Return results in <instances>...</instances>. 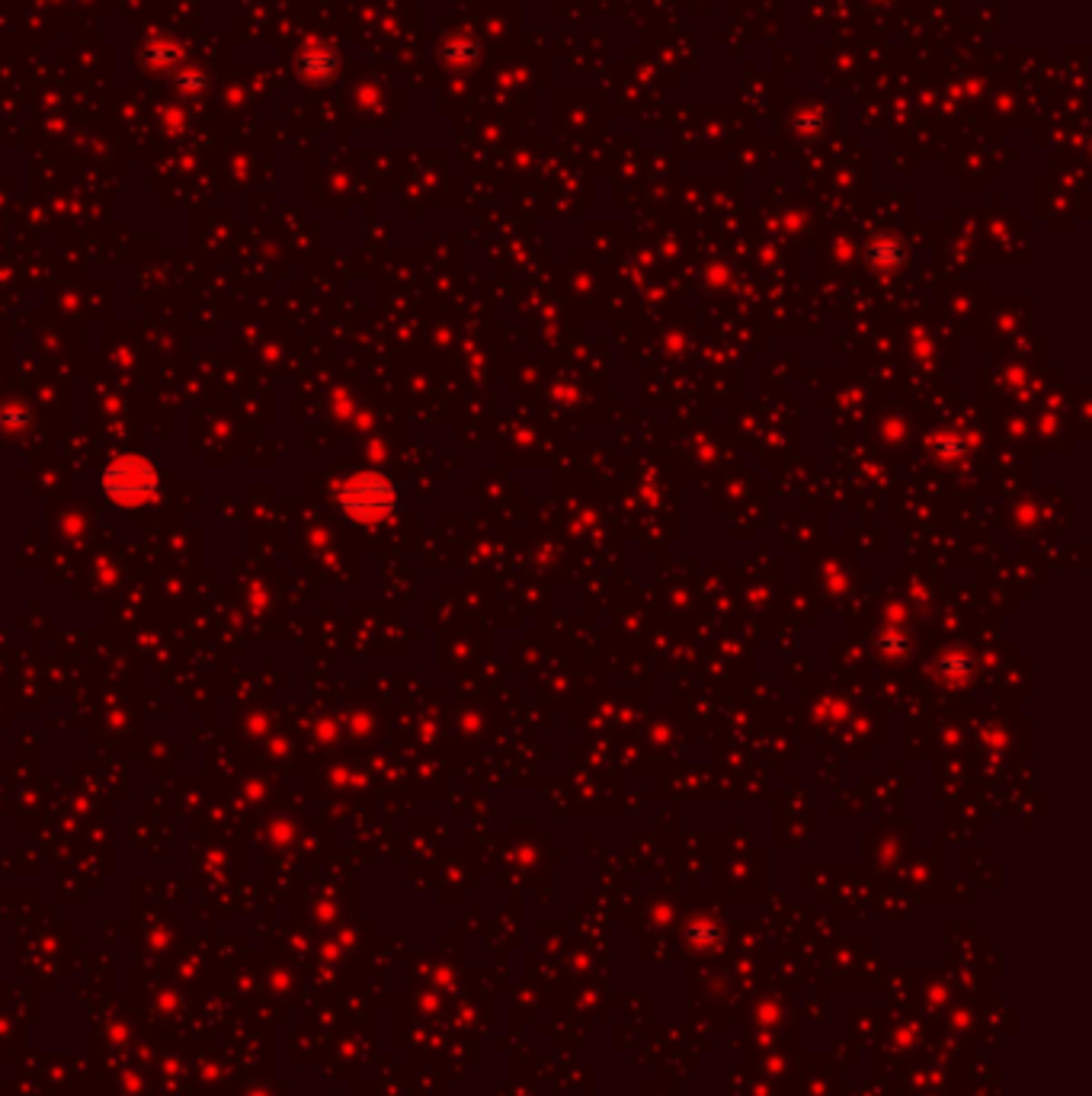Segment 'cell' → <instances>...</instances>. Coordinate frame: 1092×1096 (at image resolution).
<instances>
[{
    "instance_id": "obj_1",
    "label": "cell",
    "mask_w": 1092,
    "mask_h": 1096,
    "mask_svg": "<svg viewBox=\"0 0 1092 1096\" xmlns=\"http://www.w3.org/2000/svg\"><path fill=\"white\" fill-rule=\"evenodd\" d=\"M106 488L113 491L116 501L131 504V501H145L154 491V475L151 468L138 463V459H126V463L113 465L106 475Z\"/></svg>"
}]
</instances>
